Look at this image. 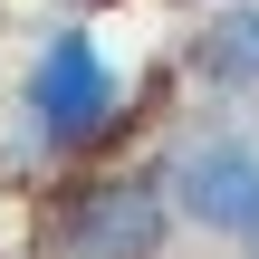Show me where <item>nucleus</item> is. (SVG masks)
<instances>
[{
	"label": "nucleus",
	"instance_id": "1",
	"mask_svg": "<svg viewBox=\"0 0 259 259\" xmlns=\"http://www.w3.org/2000/svg\"><path fill=\"white\" fill-rule=\"evenodd\" d=\"M125 125H135V96H125L106 38L87 19L48 29L29 48V77H19V144L38 163H96L106 144H125Z\"/></svg>",
	"mask_w": 259,
	"mask_h": 259
},
{
	"label": "nucleus",
	"instance_id": "2",
	"mask_svg": "<svg viewBox=\"0 0 259 259\" xmlns=\"http://www.w3.org/2000/svg\"><path fill=\"white\" fill-rule=\"evenodd\" d=\"M173 183L163 163H77L48 202H38V231L29 259H163L173 250Z\"/></svg>",
	"mask_w": 259,
	"mask_h": 259
},
{
	"label": "nucleus",
	"instance_id": "3",
	"mask_svg": "<svg viewBox=\"0 0 259 259\" xmlns=\"http://www.w3.org/2000/svg\"><path fill=\"white\" fill-rule=\"evenodd\" d=\"M163 183H173V211H183V221H202L211 240L259 250V135H240V125L192 135Z\"/></svg>",
	"mask_w": 259,
	"mask_h": 259
},
{
	"label": "nucleus",
	"instance_id": "5",
	"mask_svg": "<svg viewBox=\"0 0 259 259\" xmlns=\"http://www.w3.org/2000/svg\"><path fill=\"white\" fill-rule=\"evenodd\" d=\"M87 10H106V0H87Z\"/></svg>",
	"mask_w": 259,
	"mask_h": 259
},
{
	"label": "nucleus",
	"instance_id": "6",
	"mask_svg": "<svg viewBox=\"0 0 259 259\" xmlns=\"http://www.w3.org/2000/svg\"><path fill=\"white\" fill-rule=\"evenodd\" d=\"M192 10H211V0H192Z\"/></svg>",
	"mask_w": 259,
	"mask_h": 259
},
{
	"label": "nucleus",
	"instance_id": "4",
	"mask_svg": "<svg viewBox=\"0 0 259 259\" xmlns=\"http://www.w3.org/2000/svg\"><path fill=\"white\" fill-rule=\"evenodd\" d=\"M183 67L211 96H259V0H211V19L192 29Z\"/></svg>",
	"mask_w": 259,
	"mask_h": 259
}]
</instances>
